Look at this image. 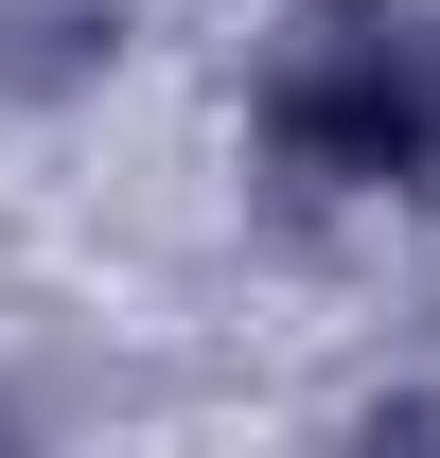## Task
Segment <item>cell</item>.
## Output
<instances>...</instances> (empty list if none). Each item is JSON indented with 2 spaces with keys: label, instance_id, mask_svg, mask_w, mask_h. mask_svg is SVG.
Instances as JSON below:
<instances>
[{
  "label": "cell",
  "instance_id": "2",
  "mask_svg": "<svg viewBox=\"0 0 440 458\" xmlns=\"http://www.w3.org/2000/svg\"><path fill=\"white\" fill-rule=\"evenodd\" d=\"M141 54V0H0V106H89Z\"/></svg>",
  "mask_w": 440,
  "mask_h": 458
},
{
  "label": "cell",
  "instance_id": "1",
  "mask_svg": "<svg viewBox=\"0 0 440 458\" xmlns=\"http://www.w3.org/2000/svg\"><path fill=\"white\" fill-rule=\"evenodd\" d=\"M247 141L300 194H423L440 212V0H300Z\"/></svg>",
  "mask_w": 440,
  "mask_h": 458
}]
</instances>
